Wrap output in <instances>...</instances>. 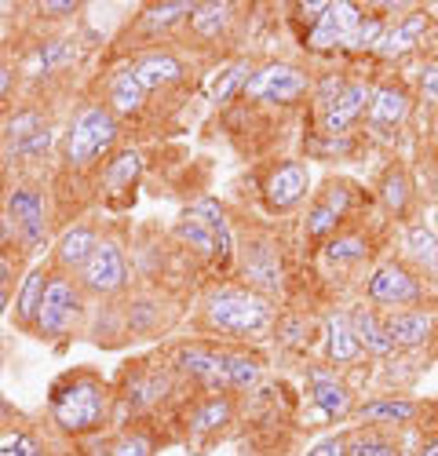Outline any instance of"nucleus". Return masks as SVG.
Segmentation results:
<instances>
[{
  "mask_svg": "<svg viewBox=\"0 0 438 456\" xmlns=\"http://www.w3.org/2000/svg\"><path fill=\"white\" fill-rule=\"evenodd\" d=\"M48 416L59 435L92 438L114 420V384L95 369H69L52 384Z\"/></svg>",
  "mask_w": 438,
  "mask_h": 456,
  "instance_id": "1",
  "label": "nucleus"
},
{
  "mask_svg": "<svg viewBox=\"0 0 438 456\" xmlns=\"http://www.w3.org/2000/svg\"><path fill=\"white\" fill-rule=\"evenodd\" d=\"M304 384H307V402L325 416L328 424L333 420H351L358 409V395L351 391V384L344 379L340 369L325 365V362H311L304 369Z\"/></svg>",
  "mask_w": 438,
  "mask_h": 456,
  "instance_id": "13",
  "label": "nucleus"
},
{
  "mask_svg": "<svg viewBox=\"0 0 438 456\" xmlns=\"http://www.w3.org/2000/svg\"><path fill=\"white\" fill-rule=\"evenodd\" d=\"M347 456H406L398 431L384 428H354L347 435Z\"/></svg>",
  "mask_w": 438,
  "mask_h": 456,
  "instance_id": "38",
  "label": "nucleus"
},
{
  "mask_svg": "<svg viewBox=\"0 0 438 456\" xmlns=\"http://www.w3.org/2000/svg\"><path fill=\"white\" fill-rule=\"evenodd\" d=\"M22 420V412L8 402V395H0V428H12V424H19Z\"/></svg>",
  "mask_w": 438,
  "mask_h": 456,
  "instance_id": "49",
  "label": "nucleus"
},
{
  "mask_svg": "<svg viewBox=\"0 0 438 456\" xmlns=\"http://www.w3.org/2000/svg\"><path fill=\"white\" fill-rule=\"evenodd\" d=\"M234 12H238L234 4H219V0H208V4H194L187 26H191V33L198 37V41L219 45L227 37V29L234 26Z\"/></svg>",
  "mask_w": 438,
  "mask_h": 456,
  "instance_id": "36",
  "label": "nucleus"
},
{
  "mask_svg": "<svg viewBox=\"0 0 438 456\" xmlns=\"http://www.w3.org/2000/svg\"><path fill=\"white\" fill-rule=\"evenodd\" d=\"M406 456H438V431L424 435V438H420V445H417L413 452H406Z\"/></svg>",
  "mask_w": 438,
  "mask_h": 456,
  "instance_id": "50",
  "label": "nucleus"
},
{
  "mask_svg": "<svg viewBox=\"0 0 438 456\" xmlns=\"http://www.w3.org/2000/svg\"><path fill=\"white\" fill-rule=\"evenodd\" d=\"M102 99H106V110L121 121V118H139V113L146 110V99H150V92L139 85L132 62H125V66H118V69L106 77Z\"/></svg>",
  "mask_w": 438,
  "mask_h": 456,
  "instance_id": "27",
  "label": "nucleus"
},
{
  "mask_svg": "<svg viewBox=\"0 0 438 456\" xmlns=\"http://www.w3.org/2000/svg\"><path fill=\"white\" fill-rule=\"evenodd\" d=\"M102 456H158V438L146 428H121L102 442Z\"/></svg>",
  "mask_w": 438,
  "mask_h": 456,
  "instance_id": "39",
  "label": "nucleus"
},
{
  "mask_svg": "<svg viewBox=\"0 0 438 456\" xmlns=\"http://www.w3.org/2000/svg\"><path fill=\"white\" fill-rule=\"evenodd\" d=\"M431 412H438V402H434V405H431Z\"/></svg>",
  "mask_w": 438,
  "mask_h": 456,
  "instance_id": "55",
  "label": "nucleus"
},
{
  "mask_svg": "<svg viewBox=\"0 0 438 456\" xmlns=\"http://www.w3.org/2000/svg\"><path fill=\"white\" fill-rule=\"evenodd\" d=\"M88 325V296L77 285L73 274H62L52 267L48 289H45V303L36 311V325L33 336L48 339V344H66V339L81 336Z\"/></svg>",
  "mask_w": 438,
  "mask_h": 456,
  "instance_id": "4",
  "label": "nucleus"
},
{
  "mask_svg": "<svg viewBox=\"0 0 438 456\" xmlns=\"http://www.w3.org/2000/svg\"><path fill=\"white\" fill-rule=\"evenodd\" d=\"M172 379H175V369L172 362H128L125 372L118 376L114 384V416L121 412H150L158 409L168 395H172Z\"/></svg>",
  "mask_w": 438,
  "mask_h": 456,
  "instance_id": "8",
  "label": "nucleus"
},
{
  "mask_svg": "<svg viewBox=\"0 0 438 456\" xmlns=\"http://www.w3.org/2000/svg\"><path fill=\"white\" fill-rule=\"evenodd\" d=\"M427 29H431V12L427 8H410L406 15L387 19V29L380 37L373 59H380V62H402V59L417 55L424 48V41H427Z\"/></svg>",
  "mask_w": 438,
  "mask_h": 456,
  "instance_id": "19",
  "label": "nucleus"
},
{
  "mask_svg": "<svg viewBox=\"0 0 438 456\" xmlns=\"http://www.w3.org/2000/svg\"><path fill=\"white\" fill-rule=\"evenodd\" d=\"M4 226L15 245L29 256L48 248V194L36 183H15L4 198Z\"/></svg>",
  "mask_w": 438,
  "mask_h": 456,
  "instance_id": "6",
  "label": "nucleus"
},
{
  "mask_svg": "<svg viewBox=\"0 0 438 456\" xmlns=\"http://www.w3.org/2000/svg\"><path fill=\"white\" fill-rule=\"evenodd\" d=\"M132 69L146 92H168L187 81V62H182L172 48H146L132 59Z\"/></svg>",
  "mask_w": 438,
  "mask_h": 456,
  "instance_id": "23",
  "label": "nucleus"
},
{
  "mask_svg": "<svg viewBox=\"0 0 438 456\" xmlns=\"http://www.w3.org/2000/svg\"><path fill=\"white\" fill-rule=\"evenodd\" d=\"M365 8L351 4V0H328V8L321 12V19L304 33V48L314 55H347V45L361 22Z\"/></svg>",
  "mask_w": 438,
  "mask_h": 456,
  "instance_id": "15",
  "label": "nucleus"
},
{
  "mask_svg": "<svg viewBox=\"0 0 438 456\" xmlns=\"http://www.w3.org/2000/svg\"><path fill=\"white\" fill-rule=\"evenodd\" d=\"M194 12V0H165V4H146L135 19V26L146 33V37H161V33H172L175 26H182Z\"/></svg>",
  "mask_w": 438,
  "mask_h": 456,
  "instance_id": "37",
  "label": "nucleus"
},
{
  "mask_svg": "<svg viewBox=\"0 0 438 456\" xmlns=\"http://www.w3.org/2000/svg\"><path fill=\"white\" fill-rule=\"evenodd\" d=\"M354 208H358V183L340 179V175L325 179L321 190H314V198L304 212V223H300L304 241L325 245L337 231H344Z\"/></svg>",
  "mask_w": 438,
  "mask_h": 456,
  "instance_id": "7",
  "label": "nucleus"
},
{
  "mask_svg": "<svg viewBox=\"0 0 438 456\" xmlns=\"http://www.w3.org/2000/svg\"><path fill=\"white\" fill-rule=\"evenodd\" d=\"M314 88L311 69L296 62H264L252 69V77L241 92L245 102H260V106H296L307 99Z\"/></svg>",
  "mask_w": 438,
  "mask_h": 456,
  "instance_id": "9",
  "label": "nucleus"
},
{
  "mask_svg": "<svg viewBox=\"0 0 438 456\" xmlns=\"http://www.w3.org/2000/svg\"><path fill=\"white\" fill-rule=\"evenodd\" d=\"M274 318H278L274 299L252 292L248 285L223 281V285H212L201 299V329L208 336L231 339L238 347L264 339L274 329Z\"/></svg>",
  "mask_w": 438,
  "mask_h": 456,
  "instance_id": "2",
  "label": "nucleus"
},
{
  "mask_svg": "<svg viewBox=\"0 0 438 456\" xmlns=\"http://www.w3.org/2000/svg\"><path fill=\"white\" fill-rule=\"evenodd\" d=\"M48 278H52V263H33V267L19 278V289L12 296V318L22 332H33L36 325V311L45 303V289H48Z\"/></svg>",
  "mask_w": 438,
  "mask_h": 456,
  "instance_id": "28",
  "label": "nucleus"
},
{
  "mask_svg": "<svg viewBox=\"0 0 438 456\" xmlns=\"http://www.w3.org/2000/svg\"><path fill=\"white\" fill-rule=\"evenodd\" d=\"M8 311H12V292H8V289H0V322L8 318Z\"/></svg>",
  "mask_w": 438,
  "mask_h": 456,
  "instance_id": "52",
  "label": "nucleus"
},
{
  "mask_svg": "<svg viewBox=\"0 0 438 456\" xmlns=\"http://www.w3.org/2000/svg\"><path fill=\"white\" fill-rule=\"evenodd\" d=\"M172 369L175 376L191 379V384L205 387V391H219V372H223V344H212V339H187L172 351Z\"/></svg>",
  "mask_w": 438,
  "mask_h": 456,
  "instance_id": "20",
  "label": "nucleus"
},
{
  "mask_svg": "<svg viewBox=\"0 0 438 456\" xmlns=\"http://www.w3.org/2000/svg\"><path fill=\"white\" fill-rule=\"evenodd\" d=\"M398 259L410 263L424 281H438V238L427 223H406Z\"/></svg>",
  "mask_w": 438,
  "mask_h": 456,
  "instance_id": "29",
  "label": "nucleus"
},
{
  "mask_svg": "<svg viewBox=\"0 0 438 456\" xmlns=\"http://www.w3.org/2000/svg\"><path fill=\"white\" fill-rule=\"evenodd\" d=\"M325 8H328V0H314V4H296V12H300L296 19H300V22H307V29H311V26L321 19V12H325Z\"/></svg>",
  "mask_w": 438,
  "mask_h": 456,
  "instance_id": "48",
  "label": "nucleus"
},
{
  "mask_svg": "<svg viewBox=\"0 0 438 456\" xmlns=\"http://www.w3.org/2000/svg\"><path fill=\"white\" fill-rule=\"evenodd\" d=\"M36 12H41V19H66V15H77L81 4H73V0H48V4H36Z\"/></svg>",
  "mask_w": 438,
  "mask_h": 456,
  "instance_id": "46",
  "label": "nucleus"
},
{
  "mask_svg": "<svg viewBox=\"0 0 438 456\" xmlns=\"http://www.w3.org/2000/svg\"><path fill=\"white\" fill-rule=\"evenodd\" d=\"M146 161H142V150H118L99 172V186H102V198L118 201V198H132V190L139 186V175H142Z\"/></svg>",
  "mask_w": 438,
  "mask_h": 456,
  "instance_id": "33",
  "label": "nucleus"
},
{
  "mask_svg": "<svg viewBox=\"0 0 438 456\" xmlns=\"http://www.w3.org/2000/svg\"><path fill=\"white\" fill-rule=\"evenodd\" d=\"M12 278H15V267H12L4 256H0V289H8V292H12Z\"/></svg>",
  "mask_w": 438,
  "mask_h": 456,
  "instance_id": "51",
  "label": "nucleus"
},
{
  "mask_svg": "<svg viewBox=\"0 0 438 456\" xmlns=\"http://www.w3.org/2000/svg\"><path fill=\"white\" fill-rule=\"evenodd\" d=\"M321 259L333 271H354L373 259V234L365 226H344L321 245Z\"/></svg>",
  "mask_w": 438,
  "mask_h": 456,
  "instance_id": "26",
  "label": "nucleus"
},
{
  "mask_svg": "<svg viewBox=\"0 0 438 456\" xmlns=\"http://www.w3.org/2000/svg\"><path fill=\"white\" fill-rule=\"evenodd\" d=\"M52 142H55V128L33 135L29 142H22L15 150H4V158H12V161H45L52 154Z\"/></svg>",
  "mask_w": 438,
  "mask_h": 456,
  "instance_id": "43",
  "label": "nucleus"
},
{
  "mask_svg": "<svg viewBox=\"0 0 438 456\" xmlns=\"http://www.w3.org/2000/svg\"><path fill=\"white\" fill-rule=\"evenodd\" d=\"M311 165L300 158L278 161L264 179V205L271 216H285L311 198Z\"/></svg>",
  "mask_w": 438,
  "mask_h": 456,
  "instance_id": "16",
  "label": "nucleus"
},
{
  "mask_svg": "<svg viewBox=\"0 0 438 456\" xmlns=\"http://www.w3.org/2000/svg\"><path fill=\"white\" fill-rule=\"evenodd\" d=\"M304 456H347V435H328V438L314 442Z\"/></svg>",
  "mask_w": 438,
  "mask_h": 456,
  "instance_id": "45",
  "label": "nucleus"
},
{
  "mask_svg": "<svg viewBox=\"0 0 438 456\" xmlns=\"http://www.w3.org/2000/svg\"><path fill=\"white\" fill-rule=\"evenodd\" d=\"M384 29H387V15H380L377 8H365L361 22H358V29L351 37V45H347V55H373Z\"/></svg>",
  "mask_w": 438,
  "mask_h": 456,
  "instance_id": "41",
  "label": "nucleus"
},
{
  "mask_svg": "<svg viewBox=\"0 0 438 456\" xmlns=\"http://www.w3.org/2000/svg\"><path fill=\"white\" fill-rule=\"evenodd\" d=\"M369 95H373V81L347 77L344 88L314 113L318 118V135L321 139H347L351 128L365 118V110H369Z\"/></svg>",
  "mask_w": 438,
  "mask_h": 456,
  "instance_id": "14",
  "label": "nucleus"
},
{
  "mask_svg": "<svg viewBox=\"0 0 438 456\" xmlns=\"http://www.w3.org/2000/svg\"><path fill=\"white\" fill-rule=\"evenodd\" d=\"M77 66V41L69 37H48V41H36L33 52L22 62L26 77H55V73H66Z\"/></svg>",
  "mask_w": 438,
  "mask_h": 456,
  "instance_id": "30",
  "label": "nucleus"
},
{
  "mask_svg": "<svg viewBox=\"0 0 438 456\" xmlns=\"http://www.w3.org/2000/svg\"><path fill=\"white\" fill-rule=\"evenodd\" d=\"M384 325H387V336L394 351L402 354H413V351H424L434 344V332H438V314L431 307H402V311H387L384 314Z\"/></svg>",
  "mask_w": 438,
  "mask_h": 456,
  "instance_id": "21",
  "label": "nucleus"
},
{
  "mask_svg": "<svg viewBox=\"0 0 438 456\" xmlns=\"http://www.w3.org/2000/svg\"><path fill=\"white\" fill-rule=\"evenodd\" d=\"M427 412H431V405L420 402V398H410V395H377V398L358 402L354 420H358V428L406 431V428H417Z\"/></svg>",
  "mask_w": 438,
  "mask_h": 456,
  "instance_id": "17",
  "label": "nucleus"
},
{
  "mask_svg": "<svg viewBox=\"0 0 438 456\" xmlns=\"http://www.w3.org/2000/svg\"><path fill=\"white\" fill-rule=\"evenodd\" d=\"M417 95L438 110V55H427L417 69Z\"/></svg>",
  "mask_w": 438,
  "mask_h": 456,
  "instance_id": "44",
  "label": "nucleus"
},
{
  "mask_svg": "<svg viewBox=\"0 0 438 456\" xmlns=\"http://www.w3.org/2000/svg\"><path fill=\"white\" fill-rule=\"evenodd\" d=\"M274 344L281 351H292V354H307L311 347L321 344V322L304 314V311H288V314H278L274 318Z\"/></svg>",
  "mask_w": 438,
  "mask_h": 456,
  "instance_id": "34",
  "label": "nucleus"
},
{
  "mask_svg": "<svg viewBox=\"0 0 438 456\" xmlns=\"http://www.w3.org/2000/svg\"><path fill=\"white\" fill-rule=\"evenodd\" d=\"M48 128H52L48 110L36 106V102H22V106H15V110L8 113L4 125H0V139H4V150H15V146L29 142L33 135H41V132H48Z\"/></svg>",
  "mask_w": 438,
  "mask_h": 456,
  "instance_id": "35",
  "label": "nucleus"
},
{
  "mask_svg": "<svg viewBox=\"0 0 438 456\" xmlns=\"http://www.w3.org/2000/svg\"><path fill=\"white\" fill-rule=\"evenodd\" d=\"M0 456H48V452L36 431H29L26 424H12L0 428Z\"/></svg>",
  "mask_w": 438,
  "mask_h": 456,
  "instance_id": "42",
  "label": "nucleus"
},
{
  "mask_svg": "<svg viewBox=\"0 0 438 456\" xmlns=\"http://www.w3.org/2000/svg\"><path fill=\"white\" fill-rule=\"evenodd\" d=\"M102 241V234H99V226L95 223H88V219H77V223H69L66 231L55 238V245H52V267L55 271H62V274H73L77 278L81 274V267L92 259V252H95V245Z\"/></svg>",
  "mask_w": 438,
  "mask_h": 456,
  "instance_id": "22",
  "label": "nucleus"
},
{
  "mask_svg": "<svg viewBox=\"0 0 438 456\" xmlns=\"http://www.w3.org/2000/svg\"><path fill=\"white\" fill-rule=\"evenodd\" d=\"M15 81H19V69L8 66V62H0V102H8V99H12Z\"/></svg>",
  "mask_w": 438,
  "mask_h": 456,
  "instance_id": "47",
  "label": "nucleus"
},
{
  "mask_svg": "<svg viewBox=\"0 0 438 456\" xmlns=\"http://www.w3.org/2000/svg\"><path fill=\"white\" fill-rule=\"evenodd\" d=\"M252 69H256L252 59H234L223 73H219V81L212 85V95H208V99H212L215 106H227L234 95L245 92V85H248V77H252Z\"/></svg>",
  "mask_w": 438,
  "mask_h": 456,
  "instance_id": "40",
  "label": "nucleus"
},
{
  "mask_svg": "<svg viewBox=\"0 0 438 456\" xmlns=\"http://www.w3.org/2000/svg\"><path fill=\"white\" fill-rule=\"evenodd\" d=\"M361 296L369 307H377L384 314L402 311V307H424L427 281L410 267V263H402L398 256H387L369 267V274L361 281Z\"/></svg>",
  "mask_w": 438,
  "mask_h": 456,
  "instance_id": "5",
  "label": "nucleus"
},
{
  "mask_svg": "<svg viewBox=\"0 0 438 456\" xmlns=\"http://www.w3.org/2000/svg\"><path fill=\"white\" fill-rule=\"evenodd\" d=\"M413 88L402 81V77H384V81H373V95H369V110H365V132L373 139H387V135H398L402 125L410 121L413 113Z\"/></svg>",
  "mask_w": 438,
  "mask_h": 456,
  "instance_id": "12",
  "label": "nucleus"
},
{
  "mask_svg": "<svg viewBox=\"0 0 438 456\" xmlns=\"http://www.w3.org/2000/svg\"><path fill=\"white\" fill-rule=\"evenodd\" d=\"M121 121L106 110L102 99H88L73 110L62 132V165L69 172H92L118 154Z\"/></svg>",
  "mask_w": 438,
  "mask_h": 456,
  "instance_id": "3",
  "label": "nucleus"
},
{
  "mask_svg": "<svg viewBox=\"0 0 438 456\" xmlns=\"http://www.w3.org/2000/svg\"><path fill=\"white\" fill-rule=\"evenodd\" d=\"M267 362L252 347H223V372H219V391L223 395H248L264 379Z\"/></svg>",
  "mask_w": 438,
  "mask_h": 456,
  "instance_id": "25",
  "label": "nucleus"
},
{
  "mask_svg": "<svg viewBox=\"0 0 438 456\" xmlns=\"http://www.w3.org/2000/svg\"><path fill=\"white\" fill-rule=\"evenodd\" d=\"M431 347H434V358H438V332H434V344Z\"/></svg>",
  "mask_w": 438,
  "mask_h": 456,
  "instance_id": "53",
  "label": "nucleus"
},
{
  "mask_svg": "<svg viewBox=\"0 0 438 456\" xmlns=\"http://www.w3.org/2000/svg\"><path fill=\"white\" fill-rule=\"evenodd\" d=\"M234 267L241 271V285H248L252 292H260L267 299L285 292V263H281V248L274 238L256 234L248 241H238V263Z\"/></svg>",
  "mask_w": 438,
  "mask_h": 456,
  "instance_id": "11",
  "label": "nucleus"
},
{
  "mask_svg": "<svg viewBox=\"0 0 438 456\" xmlns=\"http://www.w3.org/2000/svg\"><path fill=\"white\" fill-rule=\"evenodd\" d=\"M321 351H325V365H333L340 372L365 358L358 336H354V329L347 322V311L325 314V322H321Z\"/></svg>",
  "mask_w": 438,
  "mask_h": 456,
  "instance_id": "24",
  "label": "nucleus"
},
{
  "mask_svg": "<svg viewBox=\"0 0 438 456\" xmlns=\"http://www.w3.org/2000/svg\"><path fill=\"white\" fill-rule=\"evenodd\" d=\"M0 369H4V347H0Z\"/></svg>",
  "mask_w": 438,
  "mask_h": 456,
  "instance_id": "54",
  "label": "nucleus"
},
{
  "mask_svg": "<svg viewBox=\"0 0 438 456\" xmlns=\"http://www.w3.org/2000/svg\"><path fill=\"white\" fill-rule=\"evenodd\" d=\"M347 322L358 336V344L361 351L369 354V358H394V344H391V336H387V325H384V311L369 307V303H354V307L347 311Z\"/></svg>",
  "mask_w": 438,
  "mask_h": 456,
  "instance_id": "32",
  "label": "nucleus"
},
{
  "mask_svg": "<svg viewBox=\"0 0 438 456\" xmlns=\"http://www.w3.org/2000/svg\"><path fill=\"white\" fill-rule=\"evenodd\" d=\"M238 416V398L234 395H223V391H205L191 409L182 416V424H187V438L194 445H208L223 435Z\"/></svg>",
  "mask_w": 438,
  "mask_h": 456,
  "instance_id": "18",
  "label": "nucleus"
},
{
  "mask_svg": "<svg viewBox=\"0 0 438 456\" xmlns=\"http://www.w3.org/2000/svg\"><path fill=\"white\" fill-rule=\"evenodd\" d=\"M377 201L391 219H406L417 201V183L402 161H391L377 179Z\"/></svg>",
  "mask_w": 438,
  "mask_h": 456,
  "instance_id": "31",
  "label": "nucleus"
},
{
  "mask_svg": "<svg viewBox=\"0 0 438 456\" xmlns=\"http://www.w3.org/2000/svg\"><path fill=\"white\" fill-rule=\"evenodd\" d=\"M77 285L85 289L88 299H114L132 285V267H128V256L125 245L118 238H102L92 252V259L81 267Z\"/></svg>",
  "mask_w": 438,
  "mask_h": 456,
  "instance_id": "10",
  "label": "nucleus"
}]
</instances>
